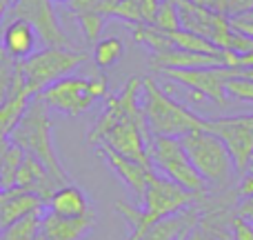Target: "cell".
Returning a JSON list of instances; mask_svg holds the SVG:
<instances>
[{"instance_id": "1", "label": "cell", "mask_w": 253, "mask_h": 240, "mask_svg": "<svg viewBox=\"0 0 253 240\" xmlns=\"http://www.w3.org/2000/svg\"><path fill=\"white\" fill-rule=\"evenodd\" d=\"M140 92H142V78H129L118 96H107L105 111L89 131L87 140L89 144L109 147L111 151L129 160L151 167L149 158L151 134L142 114Z\"/></svg>"}, {"instance_id": "2", "label": "cell", "mask_w": 253, "mask_h": 240, "mask_svg": "<svg viewBox=\"0 0 253 240\" xmlns=\"http://www.w3.org/2000/svg\"><path fill=\"white\" fill-rule=\"evenodd\" d=\"M193 193L184 192L180 185L171 183L169 178L149 171L147 176V192L142 198V207H133L125 200L116 202V209L126 218L131 225V236L129 240H144L149 229L158 223V220L167 218V216L180 214L189 202L193 200Z\"/></svg>"}, {"instance_id": "3", "label": "cell", "mask_w": 253, "mask_h": 240, "mask_svg": "<svg viewBox=\"0 0 253 240\" xmlns=\"http://www.w3.org/2000/svg\"><path fill=\"white\" fill-rule=\"evenodd\" d=\"M51 118H49V107L40 102L38 98H31L27 109L22 111L20 120L9 131V143H13L25 156L36 158L42 162L44 169L53 176L60 185H69V174L65 171L51 138Z\"/></svg>"}, {"instance_id": "4", "label": "cell", "mask_w": 253, "mask_h": 240, "mask_svg": "<svg viewBox=\"0 0 253 240\" xmlns=\"http://www.w3.org/2000/svg\"><path fill=\"white\" fill-rule=\"evenodd\" d=\"M142 114L147 120L149 134L151 136H180L189 134L193 129H202V120L198 114H193L187 105L175 102L165 89L153 78H142Z\"/></svg>"}, {"instance_id": "5", "label": "cell", "mask_w": 253, "mask_h": 240, "mask_svg": "<svg viewBox=\"0 0 253 240\" xmlns=\"http://www.w3.org/2000/svg\"><path fill=\"white\" fill-rule=\"evenodd\" d=\"M87 60L89 56L84 51H78V49H58V47H44L40 51H34L25 60H18L27 96L36 98L49 85L58 83L65 76H71Z\"/></svg>"}, {"instance_id": "6", "label": "cell", "mask_w": 253, "mask_h": 240, "mask_svg": "<svg viewBox=\"0 0 253 240\" xmlns=\"http://www.w3.org/2000/svg\"><path fill=\"white\" fill-rule=\"evenodd\" d=\"M182 149L196 171L205 180L211 183H227L233 174V158L229 153L227 144L207 129H193L189 134L180 136Z\"/></svg>"}, {"instance_id": "7", "label": "cell", "mask_w": 253, "mask_h": 240, "mask_svg": "<svg viewBox=\"0 0 253 240\" xmlns=\"http://www.w3.org/2000/svg\"><path fill=\"white\" fill-rule=\"evenodd\" d=\"M149 158H151V167L156 165L160 169V176L180 185L184 192L198 196V193H202L207 189V180L198 174L196 167L187 158L180 138H173V136H151Z\"/></svg>"}, {"instance_id": "8", "label": "cell", "mask_w": 253, "mask_h": 240, "mask_svg": "<svg viewBox=\"0 0 253 240\" xmlns=\"http://www.w3.org/2000/svg\"><path fill=\"white\" fill-rule=\"evenodd\" d=\"M13 18H20V20L29 22L44 47L74 49L69 36L62 31V25L56 16V9H53L51 0H16L11 4V9H9V13L4 16V20H13Z\"/></svg>"}, {"instance_id": "9", "label": "cell", "mask_w": 253, "mask_h": 240, "mask_svg": "<svg viewBox=\"0 0 253 240\" xmlns=\"http://www.w3.org/2000/svg\"><path fill=\"white\" fill-rule=\"evenodd\" d=\"M202 129L213 131L233 158L238 174H245L253 160V114L231 116V118H205Z\"/></svg>"}, {"instance_id": "10", "label": "cell", "mask_w": 253, "mask_h": 240, "mask_svg": "<svg viewBox=\"0 0 253 240\" xmlns=\"http://www.w3.org/2000/svg\"><path fill=\"white\" fill-rule=\"evenodd\" d=\"M40 102L49 107V109H56L60 114L67 116H80L87 109H91L93 100L91 92H89V80L83 76H65L58 83L49 85L44 92H40L38 96Z\"/></svg>"}, {"instance_id": "11", "label": "cell", "mask_w": 253, "mask_h": 240, "mask_svg": "<svg viewBox=\"0 0 253 240\" xmlns=\"http://www.w3.org/2000/svg\"><path fill=\"white\" fill-rule=\"evenodd\" d=\"M169 80L184 85L191 92L202 94L213 105L227 107L229 96L224 92V80L229 78L227 67H200V69H167L162 71Z\"/></svg>"}, {"instance_id": "12", "label": "cell", "mask_w": 253, "mask_h": 240, "mask_svg": "<svg viewBox=\"0 0 253 240\" xmlns=\"http://www.w3.org/2000/svg\"><path fill=\"white\" fill-rule=\"evenodd\" d=\"M93 220V211L80 218H62L51 211H44L40 216V236L44 240H84L91 234Z\"/></svg>"}, {"instance_id": "13", "label": "cell", "mask_w": 253, "mask_h": 240, "mask_svg": "<svg viewBox=\"0 0 253 240\" xmlns=\"http://www.w3.org/2000/svg\"><path fill=\"white\" fill-rule=\"evenodd\" d=\"M0 45L13 60H25L36 51L38 34L27 20H20V18L4 20L0 25Z\"/></svg>"}, {"instance_id": "14", "label": "cell", "mask_w": 253, "mask_h": 240, "mask_svg": "<svg viewBox=\"0 0 253 240\" xmlns=\"http://www.w3.org/2000/svg\"><path fill=\"white\" fill-rule=\"evenodd\" d=\"M151 69L167 71V69H200V67H222V51L220 56H207V53L187 51V49H169L162 53L151 56Z\"/></svg>"}, {"instance_id": "15", "label": "cell", "mask_w": 253, "mask_h": 240, "mask_svg": "<svg viewBox=\"0 0 253 240\" xmlns=\"http://www.w3.org/2000/svg\"><path fill=\"white\" fill-rule=\"evenodd\" d=\"M98 153L109 162V167L120 176V178L126 183V187L133 192V196L138 198V202H142L144 192H147V176L153 167H144L140 162H133L129 158L120 156V153L111 151L109 147H98Z\"/></svg>"}, {"instance_id": "16", "label": "cell", "mask_w": 253, "mask_h": 240, "mask_svg": "<svg viewBox=\"0 0 253 240\" xmlns=\"http://www.w3.org/2000/svg\"><path fill=\"white\" fill-rule=\"evenodd\" d=\"M47 211L62 216V218H80V216L91 214V205L83 189L69 183L51 193V198L47 200Z\"/></svg>"}, {"instance_id": "17", "label": "cell", "mask_w": 253, "mask_h": 240, "mask_svg": "<svg viewBox=\"0 0 253 240\" xmlns=\"http://www.w3.org/2000/svg\"><path fill=\"white\" fill-rule=\"evenodd\" d=\"M173 2H175V7H178L180 27H182L184 31H191V34L209 38L218 11H213V9H209V7H202V4H196V2H191V0H173Z\"/></svg>"}, {"instance_id": "18", "label": "cell", "mask_w": 253, "mask_h": 240, "mask_svg": "<svg viewBox=\"0 0 253 240\" xmlns=\"http://www.w3.org/2000/svg\"><path fill=\"white\" fill-rule=\"evenodd\" d=\"M133 40L138 45H144L147 49H151L153 53H162L173 49L169 34L160 31L156 25H147V22H135L133 25Z\"/></svg>"}, {"instance_id": "19", "label": "cell", "mask_w": 253, "mask_h": 240, "mask_svg": "<svg viewBox=\"0 0 253 240\" xmlns=\"http://www.w3.org/2000/svg\"><path fill=\"white\" fill-rule=\"evenodd\" d=\"M169 38H171V43H173V47H178V49L207 53V56H220V49L215 47L209 38H205V36H198V34H191V31L180 29V31L169 34Z\"/></svg>"}, {"instance_id": "20", "label": "cell", "mask_w": 253, "mask_h": 240, "mask_svg": "<svg viewBox=\"0 0 253 240\" xmlns=\"http://www.w3.org/2000/svg\"><path fill=\"white\" fill-rule=\"evenodd\" d=\"M40 216L42 214L25 216L9 227L0 229V240H36L40 236Z\"/></svg>"}, {"instance_id": "21", "label": "cell", "mask_w": 253, "mask_h": 240, "mask_svg": "<svg viewBox=\"0 0 253 240\" xmlns=\"http://www.w3.org/2000/svg\"><path fill=\"white\" fill-rule=\"evenodd\" d=\"M125 47L120 43V38H100L93 45V62H96L98 69H109L116 62L123 58Z\"/></svg>"}, {"instance_id": "22", "label": "cell", "mask_w": 253, "mask_h": 240, "mask_svg": "<svg viewBox=\"0 0 253 240\" xmlns=\"http://www.w3.org/2000/svg\"><path fill=\"white\" fill-rule=\"evenodd\" d=\"M224 92H227V96L233 98V100L253 105V80L251 78L236 76L231 69H229V78L224 80Z\"/></svg>"}, {"instance_id": "23", "label": "cell", "mask_w": 253, "mask_h": 240, "mask_svg": "<svg viewBox=\"0 0 253 240\" xmlns=\"http://www.w3.org/2000/svg\"><path fill=\"white\" fill-rule=\"evenodd\" d=\"M182 225H184V214L167 216V218L158 220V223L149 229V234L144 236V240H173L178 236Z\"/></svg>"}, {"instance_id": "24", "label": "cell", "mask_w": 253, "mask_h": 240, "mask_svg": "<svg viewBox=\"0 0 253 240\" xmlns=\"http://www.w3.org/2000/svg\"><path fill=\"white\" fill-rule=\"evenodd\" d=\"M153 25L158 27L165 34H173V31H180V16H178V7H175L173 0H160V7H158V13L153 18Z\"/></svg>"}, {"instance_id": "25", "label": "cell", "mask_w": 253, "mask_h": 240, "mask_svg": "<svg viewBox=\"0 0 253 240\" xmlns=\"http://www.w3.org/2000/svg\"><path fill=\"white\" fill-rule=\"evenodd\" d=\"M16 65H18V60H13L2 49V45H0V105L9 98V92H11V85H13V76H16Z\"/></svg>"}, {"instance_id": "26", "label": "cell", "mask_w": 253, "mask_h": 240, "mask_svg": "<svg viewBox=\"0 0 253 240\" xmlns=\"http://www.w3.org/2000/svg\"><path fill=\"white\" fill-rule=\"evenodd\" d=\"M76 18H78V22H80V29H83L84 38L96 45L98 40H100L102 27H105V16L98 11H87V13H78Z\"/></svg>"}, {"instance_id": "27", "label": "cell", "mask_w": 253, "mask_h": 240, "mask_svg": "<svg viewBox=\"0 0 253 240\" xmlns=\"http://www.w3.org/2000/svg\"><path fill=\"white\" fill-rule=\"evenodd\" d=\"M109 16H118L126 22H133V25L142 22V18H140V0H116L111 4Z\"/></svg>"}, {"instance_id": "28", "label": "cell", "mask_w": 253, "mask_h": 240, "mask_svg": "<svg viewBox=\"0 0 253 240\" xmlns=\"http://www.w3.org/2000/svg\"><path fill=\"white\" fill-rule=\"evenodd\" d=\"M251 9H253V0H215L213 2V11L222 13L227 18L245 16Z\"/></svg>"}, {"instance_id": "29", "label": "cell", "mask_w": 253, "mask_h": 240, "mask_svg": "<svg viewBox=\"0 0 253 240\" xmlns=\"http://www.w3.org/2000/svg\"><path fill=\"white\" fill-rule=\"evenodd\" d=\"M89 92H91L93 100H102V98L109 96V83H107L105 74H100V71H93L91 76H89Z\"/></svg>"}, {"instance_id": "30", "label": "cell", "mask_w": 253, "mask_h": 240, "mask_svg": "<svg viewBox=\"0 0 253 240\" xmlns=\"http://www.w3.org/2000/svg\"><path fill=\"white\" fill-rule=\"evenodd\" d=\"M233 240H253V223L238 216L233 220Z\"/></svg>"}, {"instance_id": "31", "label": "cell", "mask_w": 253, "mask_h": 240, "mask_svg": "<svg viewBox=\"0 0 253 240\" xmlns=\"http://www.w3.org/2000/svg\"><path fill=\"white\" fill-rule=\"evenodd\" d=\"M158 7H160V0H140V18H142V22L153 25Z\"/></svg>"}, {"instance_id": "32", "label": "cell", "mask_w": 253, "mask_h": 240, "mask_svg": "<svg viewBox=\"0 0 253 240\" xmlns=\"http://www.w3.org/2000/svg\"><path fill=\"white\" fill-rule=\"evenodd\" d=\"M240 193L247 198H253V176H245V180L240 185Z\"/></svg>"}, {"instance_id": "33", "label": "cell", "mask_w": 253, "mask_h": 240, "mask_svg": "<svg viewBox=\"0 0 253 240\" xmlns=\"http://www.w3.org/2000/svg\"><path fill=\"white\" fill-rule=\"evenodd\" d=\"M240 209H242V218H247L249 223H253V198H249V200H247Z\"/></svg>"}, {"instance_id": "34", "label": "cell", "mask_w": 253, "mask_h": 240, "mask_svg": "<svg viewBox=\"0 0 253 240\" xmlns=\"http://www.w3.org/2000/svg\"><path fill=\"white\" fill-rule=\"evenodd\" d=\"M13 0H0V22L4 20V16L9 13V9H11Z\"/></svg>"}, {"instance_id": "35", "label": "cell", "mask_w": 253, "mask_h": 240, "mask_svg": "<svg viewBox=\"0 0 253 240\" xmlns=\"http://www.w3.org/2000/svg\"><path fill=\"white\" fill-rule=\"evenodd\" d=\"M191 2L202 4V7H209V9H213V2H215V0H191Z\"/></svg>"}, {"instance_id": "36", "label": "cell", "mask_w": 253, "mask_h": 240, "mask_svg": "<svg viewBox=\"0 0 253 240\" xmlns=\"http://www.w3.org/2000/svg\"><path fill=\"white\" fill-rule=\"evenodd\" d=\"M51 2H71V0H51Z\"/></svg>"}, {"instance_id": "37", "label": "cell", "mask_w": 253, "mask_h": 240, "mask_svg": "<svg viewBox=\"0 0 253 240\" xmlns=\"http://www.w3.org/2000/svg\"><path fill=\"white\" fill-rule=\"evenodd\" d=\"M36 240H44V238H42V236H38V238H36Z\"/></svg>"}, {"instance_id": "38", "label": "cell", "mask_w": 253, "mask_h": 240, "mask_svg": "<svg viewBox=\"0 0 253 240\" xmlns=\"http://www.w3.org/2000/svg\"><path fill=\"white\" fill-rule=\"evenodd\" d=\"M0 192H2V187H0Z\"/></svg>"}]
</instances>
